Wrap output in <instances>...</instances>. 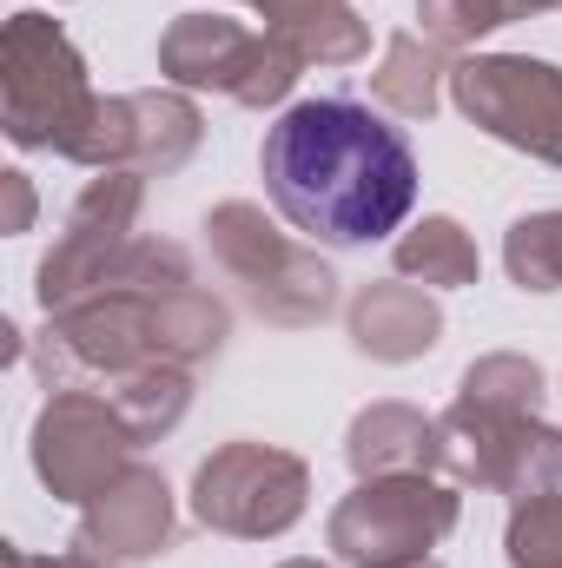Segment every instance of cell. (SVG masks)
<instances>
[{
	"label": "cell",
	"instance_id": "5",
	"mask_svg": "<svg viewBox=\"0 0 562 568\" xmlns=\"http://www.w3.org/2000/svg\"><path fill=\"white\" fill-rule=\"evenodd\" d=\"M7 568H93L87 556H60V562H33V556H20V549H7Z\"/></svg>",
	"mask_w": 562,
	"mask_h": 568
},
{
	"label": "cell",
	"instance_id": "3",
	"mask_svg": "<svg viewBox=\"0 0 562 568\" xmlns=\"http://www.w3.org/2000/svg\"><path fill=\"white\" fill-rule=\"evenodd\" d=\"M127 443L120 424L93 404V397H53L33 424V469L53 496L67 503H87V496H107L113 489V469H120Z\"/></svg>",
	"mask_w": 562,
	"mask_h": 568
},
{
	"label": "cell",
	"instance_id": "4",
	"mask_svg": "<svg viewBox=\"0 0 562 568\" xmlns=\"http://www.w3.org/2000/svg\"><path fill=\"white\" fill-rule=\"evenodd\" d=\"M165 536V489L152 476H127L100 496V516H93V542L120 549V556H145L152 542Z\"/></svg>",
	"mask_w": 562,
	"mask_h": 568
},
{
	"label": "cell",
	"instance_id": "1",
	"mask_svg": "<svg viewBox=\"0 0 562 568\" xmlns=\"http://www.w3.org/2000/svg\"><path fill=\"white\" fill-rule=\"evenodd\" d=\"M411 145L351 100H304L265 140V185L279 212L331 245L378 239L411 205Z\"/></svg>",
	"mask_w": 562,
	"mask_h": 568
},
{
	"label": "cell",
	"instance_id": "2",
	"mask_svg": "<svg viewBox=\"0 0 562 568\" xmlns=\"http://www.w3.org/2000/svg\"><path fill=\"white\" fill-rule=\"evenodd\" d=\"M93 113L80 87V60L47 13L7 20V133L13 145H67Z\"/></svg>",
	"mask_w": 562,
	"mask_h": 568
}]
</instances>
